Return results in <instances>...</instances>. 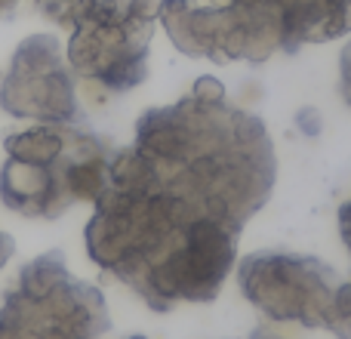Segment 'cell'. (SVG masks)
Listing matches in <instances>:
<instances>
[{
	"label": "cell",
	"instance_id": "6da1fadb",
	"mask_svg": "<svg viewBox=\"0 0 351 339\" xmlns=\"http://www.w3.org/2000/svg\"><path fill=\"white\" fill-rule=\"evenodd\" d=\"M278 185V158L259 115L228 102L222 80L136 121L93 200L86 253L148 309L213 303L237 266L241 231Z\"/></svg>",
	"mask_w": 351,
	"mask_h": 339
},
{
	"label": "cell",
	"instance_id": "7a4b0ae2",
	"mask_svg": "<svg viewBox=\"0 0 351 339\" xmlns=\"http://www.w3.org/2000/svg\"><path fill=\"white\" fill-rule=\"evenodd\" d=\"M108 330L102 290L68 272L62 250L31 259L0 305V339H99Z\"/></svg>",
	"mask_w": 351,
	"mask_h": 339
},
{
	"label": "cell",
	"instance_id": "3957f363",
	"mask_svg": "<svg viewBox=\"0 0 351 339\" xmlns=\"http://www.w3.org/2000/svg\"><path fill=\"white\" fill-rule=\"evenodd\" d=\"M160 25L179 53L216 65H262L274 53H287L284 37L271 22L231 3L200 6L194 0H160Z\"/></svg>",
	"mask_w": 351,
	"mask_h": 339
},
{
	"label": "cell",
	"instance_id": "277c9868",
	"mask_svg": "<svg viewBox=\"0 0 351 339\" xmlns=\"http://www.w3.org/2000/svg\"><path fill=\"white\" fill-rule=\"evenodd\" d=\"M339 274L317 256L287 250H256L237 262V287L271 321L324 327Z\"/></svg>",
	"mask_w": 351,
	"mask_h": 339
},
{
	"label": "cell",
	"instance_id": "5b68a950",
	"mask_svg": "<svg viewBox=\"0 0 351 339\" xmlns=\"http://www.w3.org/2000/svg\"><path fill=\"white\" fill-rule=\"evenodd\" d=\"M0 108L34 124H77L74 71L53 34H31L16 47L0 80Z\"/></svg>",
	"mask_w": 351,
	"mask_h": 339
},
{
	"label": "cell",
	"instance_id": "8992f818",
	"mask_svg": "<svg viewBox=\"0 0 351 339\" xmlns=\"http://www.w3.org/2000/svg\"><path fill=\"white\" fill-rule=\"evenodd\" d=\"M108 139L80 130L74 145L65 154H59L49 164H28V161L6 158L0 167V200L6 210L19 213L28 219H59L65 210H71L77 200L71 194L68 176L71 170L86 158L96 154H111Z\"/></svg>",
	"mask_w": 351,
	"mask_h": 339
},
{
	"label": "cell",
	"instance_id": "52a82bcc",
	"mask_svg": "<svg viewBox=\"0 0 351 339\" xmlns=\"http://www.w3.org/2000/svg\"><path fill=\"white\" fill-rule=\"evenodd\" d=\"M152 37L145 28H71L65 56L77 78L108 93H130L148 78Z\"/></svg>",
	"mask_w": 351,
	"mask_h": 339
},
{
	"label": "cell",
	"instance_id": "ba28073f",
	"mask_svg": "<svg viewBox=\"0 0 351 339\" xmlns=\"http://www.w3.org/2000/svg\"><path fill=\"white\" fill-rule=\"evenodd\" d=\"M262 16L284 37L287 53L327 43L351 31V0H219Z\"/></svg>",
	"mask_w": 351,
	"mask_h": 339
},
{
	"label": "cell",
	"instance_id": "9c48e42d",
	"mask_svg": "<svg viewBox=\"0 0 351 339\" xmlns=\"http://www.w3.org/2000/svg\"><path fill=\"white\" fill-rule=\"evenodd\" d=\"M43 16L71 28H145L160 22V0H40Z\"/></svg>",
	"mask_w": 351,
	"mask_h": 339
},
{
	"label": "cell",
	"instance_id": "30bf717a",
	"mask_svg": "<svg viewBox=\"0 0 351 339\" xmlns=\"http://www.w3.org/2000/svg\"><path fill=\"white\" fill-rule=\"evenodd\" d=\"M324 327L339 339H351V281H339L333 290V299L327 305Z\"/></svg>",
	"mask_w": 351,
	"mask_h": 339
},
{
	"label": "cell",
	"instance_id": "8fae6325",
	"mask_svg": "<svg viewBox=\"0 0 351 339\" xmlns=\"http://www.w3.org/2000/svg\"><path fill=\"white\" fill-rule=\"evenodd\" d=\"M339 96H342V102L351 108V40L342 47V53H339Z\"/></svg>",
	"mask_w": 351,
	"mask_h": 339
},
{
	"label": "cell",
	"instance_id": "7c38bea8",
	"mask_svg": "<svg viewBox=\"0 0 351 339\" xmlns=\"http://www.w3.org/2000/svg\"><path fill=\"white\" fill-rule=\"evenodd\" d=\"M12 253H16V241H12V235L0 231V268L12 259Z\"/></svg>",
	"mask_w": 351,
	"mask_h": 339
},
{
	"label": "cell",
	"instance_id": "4fadbf2b",
	"mask_svg": "<svg viewBox=\"0 0 351 339\" xmlns=\"http://www.w3.org/2000/svg\"><path fill=\"white\" fill-rule=\"evenodd\" d=\"M250 339H280V336H274V334H268V330H256Z\"/></svg>",
	"mask_w": 351,
	"mask_h": 339
},
{
	"label": "cell",
	"instance_id": "5bb4252c",
	"mask_svg": "<svg viewBox=\"0 0 351 339\" xmlns=\"http://www.w3.org/2000/svg\"><path fill=\"white\" fill-rule=\"evenodd\" d=\"M16 3H19V0H0V10H12Z\"/></svg>",
	"mask_w": 351,
	"mask_h": 339
},
{
	"label": "cell",
	"instance_id": "9a60e30c",
	"mask_svg": "<svg viewBox=\"0 0 351 339\" xmlns=\"http://www.w3.org/2000/svg\"><path fill=\"white\" fill-rule=\"evenodd\" d=\"M127 339H145V336H139V334H136V336H127Z\"/></svg>",
	"mask_w": 351,
	"mask_h": 339
}]
</instances>
